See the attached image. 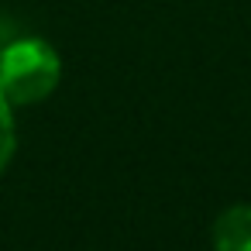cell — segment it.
Wrapping results in <instances>:
<instances>
[{
  "label": "cell",
  "mask_w": 251,
  "mask_h": 251,
  "mask_svg": "<svg viewBox=\"0 0 251 251\" xmlns=\"http://www.w3.org/2000/svg\"><path fill=\"white\" fill-rule=\"evenodd\" d=\"M62 79L59 52L42 38H7L0 45V93L11 107H28L45 97Z\"/></svg>",
  "instance_id": "cell-1"
},
{
  "label": "cell",
  "mask_w": 251,
  "mask_h": 251,
  "mask_svg": "<svg viewBox=\"0 0 251 251\" xmlns=\"http://www.w3.org/2000/svg\"><path fill=\"white\" fill-rule=\"evenodd\" d=\"M213 251H251V203L227 206L213 220Z\"/></svg>",
  "instance_id": "cell-2"
},
{
  "label": "cell",
  "mask_w": 251,
  "mask_h": 251,
  "mask_svg": "<svg viewBox=\"0 0 251 251\" xmlns=\"http://www.w3.org/2000/svg\"><path fill=\"white\" fill-rule=\"evenodd\" d=\"M11 155H14V117H11L7 97L0 93V172L7 169Z\"/></svg>",
  "instance_id": "cell-3"
}]
</instances>
